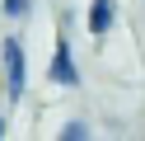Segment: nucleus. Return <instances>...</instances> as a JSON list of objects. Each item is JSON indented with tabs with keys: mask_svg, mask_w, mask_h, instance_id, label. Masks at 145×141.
Returning <instances> with one entry per match:
<instances>
[{
	"mask_svg": "<svg viewBox=\"0 0 145 141\" xmlns=\"http://www.w3.org/2000/svg\"><path fill=\"white\" fill-rule=\"evenodd\" d=\"M0 14H10V19H24V14H28V0H0Z\"/></svg>",
	"mask_w": 145,
	"mask_h": 141,
	"instance_id": "obj_4",
	"label": "nucleus"
},
{
	"mask_svg": "<svg viewBox=\"0 0 145 141\" xmlns=\"http://www.w3.org/2000/svg\"><path fill=\"white\" fill-rule=\"evenodd\" d=\"M24 85H28V66H24V42L10 38L5 42V94L24 99Z\"/></svg>",
	"mask_w": 145,
	"mask_h": 141,
	"instance_id": "obj_1",
	"label": "nucleus"
},
{
	"mask_svg": "<svg viewBox=\"0 0 145 141\" xmlns=\"http://www.w3.org/2000/svg\"><path fill=\"white\" fill-rule=\"evenodd\" d=\"M112 19H117V5H112V0H94V5H89V33L103 38L108 28H112Z\"/></svg>",
	"mask_w": 145,
	"mask_h": 141,
	"instance_id": "obj_3",
	"label": "nucleus"
},
{
	"mask_svg": "<svg viewBox=\"0 0 145 141\" xmlns=\"http://www.w3.org/2000/svg\"><path fill=\"white\" fill-rule=\"evenodd\" d=\"M0 136H5V118H0Z\"/></svg>",
	"mask_w": 145,
	"mask_h": 141,
	"instance_id": "obj_6",
	"label": "nucleus"
},
{
	"mask_svg": "<svg viewBox=\"0 0 145 141\" xmlns=\"http://www.w3.org/2000/svg\"><path fill=\"white\" fill-rule=\"evenodd\" d=\"M61 136H66V141H84V136H89V122H66Z\"/></svg>",
	"mask_w": 145,
	"mask_h": 141,
	"instance_id": "obj_5",
	"label": "nucleus"
},
{
	"mask_svg": "<svg viewBox=\"0 0 145 141\" xmlns=\"http://www.w3.org/2000/svg\"><path fill=\"white\" fill-rule=\"evenodd\" d=\"M47 75H52V85H66V89L80 85V71H75V56H70V42H66V38H56V47H52Z\"/></svg>",
	"mask_w": 145,
	"mask_h": 141,
	"instance_id": "obj_2",
	"label": "nucleus"
}]
</instances>
